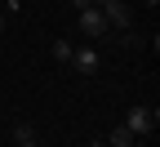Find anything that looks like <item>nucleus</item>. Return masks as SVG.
Masks as SVG:
<instances>
[{"label": "nucleus", "mask_w": 160, "mask_h": 147, "mask_svg": "<svg viewBox=\"0 0 160 147\" xmlns=\"http://www.w3.org/2000/svg\"><path fill=\"white\" fill-rule=\"evenodd\" d=\"M71 49H76V45H71L67 36H58L53 45H49V54H53V62H58V67H67V62H71Z\"/></svg>", "instance_id": "obj_6"}, {"label": "nucleus", "mask_w": 160, "mask_h": 147, "mask_svg": "<svg viewBox=\"0 0 160 147\" xmlns=\"http://www.w3.org/2000/svg\"><path fill=\"white\" fill-rule=\"evenodd\" d=\"M111 27H107V18H102V9H80V36L85 40H102Z\"/></svg>", "instance_id": "obj_4"}, {"label": "nucleus", "mask_w": 160, "mask_h": 147, "mask_svg": "<svg viewBox=\"0 0 160 147\" xmlns=\"http://www.w3.org/2000/svg\"><path fill=\"white\" fill-rule=\"evenodd\" d=\"M142 5H151V9H156V0H142Z\"/></svg>", "instance_id": "obj_11"}, {"label": "nucleus", "mask_w": 160, "mask_h": 147, "mask_svg": "<svg viewBox=\"0 0 160 147\" xmlns=\"http://www.w3.org/2000/svg\"><path fill=\"white\" fill-rule=\"evenodd\" d=\"M107 143H111V147H133L138 138H133V129H129V125H125V120H120V125H116V129H111V138H107Z\"/></svg>", "instance_id": "obj_7"}, {"label": "nucleus", "mask_w": 160, "mask_h": 147, "mask_svg": "<svg viewBox=\"0 0 160 147\" xmlns=\"http://www.w3.org/2000/svg\"><path fill=\"white\" fill-rule=\"evenodd\" d=\"M67 67L80 71V76H93L98 67H102V54H98L93 40H85V45H76V49H71V62H67Z\"/></svg>", "instance_id": "obj_1"}, {"label": "nucleus", "mask_w": 160, "mask_h": 147, "mask_svg": "<svg viewBox=\"0 0 160 147\" xmlns=\"http://www.w3.org/2000/svg\"><path fill=\"white\" fill-rule=\"evenodd\" d=\"M125 125L133 129V138H147L156 125H160V112H156V107H129V112H125Z\"/></svg>", "instance_id": "obj_2"}, {"label": "nucleus", "mask_w": 160, "mask_h": 147, "mask_svg": "<svg viewBox=\"0 0 160 147\" xmlns=\"http://www.w3.org/2000/svg\"><path fill=\"white\" fill-rule=\"evenodd\" d=\"M22 9V0H5V13H18Z\"/></svg>", "instance_id": "obj_8"}, {"label": "nucleus", "mask_w": 160, "mask_h": 147, "mask_svg": "<svg viewBox=\"0 0 160 147\" xmlns=\"http://www.w3.org/2000/svg\"><path fill=\"white\" fill-rule=\"evenodd\" d=\"M102 18H107L111 31H129V27H133V9H129V0H107V5H102Z\"/></svg>", "instance_id": "obj_3"}, {"label": "nucleus", "mask_w": 160, "mask_h": 147, "mask_svg": "<svg viewBox=\"0 0 160 147\" xmlns=\"http://www.w3.org/2000/svg\"><path fill=\"white\" fill-rule=\"evenodd\" d=\"M0 31H5V9H0Z\"/></svg>", "instance_id": "obj_10"}, {"label": "nucleus", "mask_w": 160, "mask_h": 147, "mask_svg": "<svg viewBox=\"0 0 160 147\" xmlns=\"http://www.w3.org/2000/svg\"><path fill=\"white\" fill-rule=\"evenodd\" d=\"M71 5H76V9H98L93 0H71Z\"/></svg>", "instance_id": "obj_9"}, {"label": "nucleus", "mask_w": 160, "mask_h": 147, "mask_svg": "<svg viewBox=\"0 0 160 147\" xmlns=\"http://www.w3.org/2000/svg\"><path fill=\"white\" fill-rule=\"evenodd\" d=\"M13 143H18V147H40L36 125H31V120H18V125H13Z\"/></svg>", "instance_id": "obj_5"}]
</instances>
